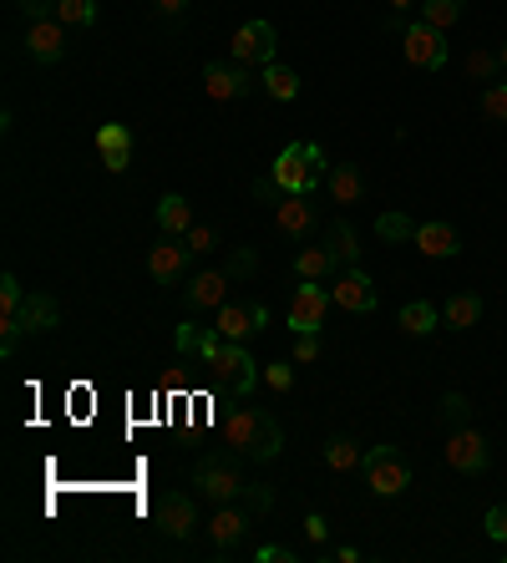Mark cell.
Returning a JSON list of instances; mask_svg holds the SVG:
<instances>
[{"label": "cell", "instance_id": "6da1fadb", "mask_svg": "<svg viewBox=\"0 0 507 563\" xmlns=\"http://www.w3.org/2000/svg\"><path fill=\"white\" fill-rule=\"evenodd\" d=\"M178 351L183 356H198L208 366L218 391H233V396H249L254 385L264 381L259 360L244 351V341H229V335H218V330H203V326H178Z\"/></svg>", "mask_w": 507, "mask_h": 563}, {"label": "cell", "instance_id": "7a4b0ae2", "mask_svg": "<svg viewBox=\"0 0 507 563\" xmlns=\"http://www.w3.org/2000/svg\"><path fill=\"white\" fill-rule=\"evenodd\" d=\"M224 437H229V446L249 462H275L279 452H285V431H279V421L264 412V406H239V412H229L224 416Z\"/></svg>", "mask_w": 507, "mask_h": 563}, {"label": "cell", "instance_id": "3957f363", "mask_svg": "<svg viewBox=\"0 0 507 563\" xmlns=\"http://www.w3.org/2000/svg\"><path fill=\"white\" fill-rule=\"evenodd\" d=\"M330 163H325V148L319 143H290V148L275 158V188L279 193H315L325 183Z\"/></svg>", "mask_w": 507, "mask_h": 563}, {"label": "cell", "instance_id": "277c9868", "mask_svg": "<svg viewBox=\"0 0 507 563\" xmlns=\"http://www.w3.org/2000/svg\"><path fill=\"white\" fill-rule=\"evenodd\" d=\"M239 452H208V457L198 462V473H193V488H198V498H208L214 507L224 503H239L249 492L244 473H239Z\"/></svg>", "mask_w": 507, "mask_h": 563}, {"label": "cell", "instance_id": "5b68a950", "mask_svg": "<svg viewBox=\"0 0 507 563\" xmlns=\"http://www.w3.org/2000/svg\"><path fill=\"white\" fill-rule=\"evenodd\" d=\"M361 473H365V488L376 492V498H401L411 488V467H406V457L396 446H371Z\"/></svg>", "mask_w": 507, "mask_h": 563}, {"label": "cell", "instance_id": "8992f818", "mask_svg": "<svg viewBox=\"0 0 507 563\" xmlns=\"http://www.w3.org/2000/svg\"><path fill=\"white\" fill-rule=\"evenodd\" d=\"M147 269L158 284H189V269H193V244L189 238H173L162 234V244L147 249Z\"/></svg>", "mask_w": 507, "mask_h": 563}, {"label": "cell", "instance_id": "52a82bcc", "mask_svg": "<svg viewBox=\"0 0 507 563\" xmlns=\"http://www.w3.org/2000/svg\"><path fill=\"white\" fill-rule=\"evenodd\" d=\"M330 299L340 305V310H350V315H371V310L381 305L376 280H371V274H365L361 265H350V269H340V274H335Z\"/></svg>", "mask_w": 507, "mask_h": 563}, {"label": "cell", "instance_id": "ba28073f", "mask_svg": "<svg viewBox=\"0 0 507 563\" xmlns=\"http://www.w3.org/2000/svg\"><path fill=\"white\" fill-rule=\"evenodd\" d=\"M325 310H330V290L319 280H304L290 299V330L294 335H319L325 326Z\"/></svg>", "mask_w": 507, "mask_h": 563}, {"label": "cell", "instance_id": "9c48e42d", "mask_svg": "<svg viewBox=\"0 0 507 563\" xmlns=\"http://www.w3.org/2000/svg\"><path fill=\"white\" fill-rule=\"evenodd\" d=\"M401 51L411 66H421V72H442V66H447V41H442V30L426 26V21L401 30Z\"/></svg>", "mask_w": 507, "mask_h": 563}, {"label": "cell", "instance_id": "30bf717a", "mask_svg": "<svg viewBox=\"0 0 507 563\" xmlns=\"http://www.w3.org/2000/svg\"><path fill=\"white\" fill-rule=\"evenodd\" d=\"M264 326H269V310L264 305H244V299H233V305H218L214 310V330L218 335H229V341H254V335H264Z\"/></svg>", "mask_w": 507, "mask_h": 563}, {"label": "cell", "instance_id": "8fae6325", "mask_svg": "<svg viewBox=\"0 0 507 563\" xmlns=\"http://www.w3.org/2000/svg\"><path fill=\"white\" fill-rule=\"evenodd\" d=\"M249 523H254V513H249L244 498H239V503H224L214 518H208V538H214V553H218V559H229V553L244 543Z\"/></svg>", "mask_w": 507, "mask_h": 563}, {"label": "cell", "instance_id": "7c38bea8", "mask_svg": "<svg viewBox=\"0 0 507 563\" xmlns=\"http://www.w3.org/2000/svg\"><path fill=\"white\" fill-rule=\"evenodd\" d=\"M275 21H249L233 30V61L239 66H269L275 61Z\"/></svg>", "mask_w": 507, "mask_h": 563}, {"label": "cell", "instance_id": "4fadbf2b", "mask_svg": "<svg viewBox=\"0 0 507 563\" xmlns=\"http://www.w3.org/2000/svg\"><path fill=\"white\" fill-rule=\"evenodd\" d=\"M275 229L285 238H310L319 229V208L310 204V193H285L275 204Z\"/></svg>", "mask_w": 507, "mask_h": 563}, {"label": "cell", "instance_id": "5bb4252c", "mask_svg": "<svg viewBox=\"0 0 507 563\" xmlns=\"http://www.w3.org/2000/svg\"><path fill=\"white\" fill-rule=\"evenodd\" d=\"M447 467H457V473L478 477L482 467H487V442H482L478 427H451L447 437Z\"/></svg>", "mask_w": 507, "mask_h": 563}, {"label": "cell", "instance_id": "9a60e30c", "mask_svg": "<svg viewBox=\"0 0 507 563\" xmlns=\"http://www.w3.org/2000/svg\"><path fill=\"white\" fill-rule=\"evenodd\" d=\"M183 305H189L193 315L229 305V269H203V274H193L189 290H183Z\"/></svg>", "mask_w": 507, "mask_h": 563}, {"label": "cell", "instance_id": "2e32d148", "mask_svg": "<svg viewBox=\"0 0 507 563\" xmlns=\"http://www.w3.org/2000/svg\"><path fill=\"white\" fill-rule=\"evenodd\" d=\"M26 51H31V61H41V66H57V61L67 57V26H61L57 15H46V21H31Z\"/></svg>", "mask_w": 507, "mask_h": 563}, {"label": "cell", "instance_id": "e0dca14e", "mask_svg": "<svg viewBox=\"0 0 507 563\" xmlns=\"http://www.w3.org/2000/svg\"><path fill=\"white\" fill-rule=\"evenodd\" d=\"M203 91L214 97V102H239V97H249V72L239 66V61H208L203 66Z\"/></svg>", "mask_w": 507, "mask_h": 563}, {"label": "cell", "instance_id": "ac0fdd59", "mask_svg": "<svg viewBox=\"0 0 507 563\" xmlns=\"http://www.w3.org/2000/svg\"><path fill=\"white\" fill-rule=\"evenodd\" d=\"M158 528L168 538H193V528H198V507H193L189 492H162L158 498Z\"/></svg>", "mask_w": 507, "mask_h": 563}, {"label": "cell", "instance_id": "d6986e66", "mask_svg": "<svg viewBox=\"0 0 507 563\" xmlns=\"http://www.w3.org/2000/svg\"><path fill=\"white\" fill-rule=\"evenodd\" d=\"M21 305H26V290H21V280H15L11 269L0 274V351L5 356H15V320H21Z\"/></svg>", "mask_w": 507, "mask_h": 563}, {"label": "cell", "instance_id": "ffe728a7", "mask_svg": "<svg viewBox=\"0 0 507 563\" xmlns=\"http://www.w3.org/2000/svg\"><path fill=\"white\" fill-rule=\"evenodd\" d=\"M61 326V310L51 295H26V305H21V320H15V341L21 335H46V330Z\"/></svg>", "mask_w": 507, "mask_h": 563}, {"label": "cell", "instance_id": "44dd1931", "mask_svg": "<svg viewBox=\"0 0 507 563\" xmlns=\"http://www.w3.org/2000/svg\"><path fill=\"white\" fill-rule=\"evenodd\" d=\"M97 152H101V163L112 168V173H128L132 168V133L122 127V122H101L97 127Z\"/></svg>", "mask_w": 507, "mask_h": 563}, {"label": "cell", "instance_id": "7402d4cb", "mask_svg": "<svg viewBox=\"0 0 507 563\" xmlns=\"http://www.w3.org/2000/svg\"><path fill=\"white\" fill-rule=\"evenodd\" d=\"M417 249L426 254V259H451V254L462 249V238H457V229L451 223H417Z\"/></svg>", "mask_w": 507, "mask_h": 563}, {"label": "cell", "instance_id": "603a6c76", "mask_svg": "<svg viewBox=\"0 0 507 563\" xmlns=\"http://www.w3.org/2000/svg\"><path fill=\"white\" fill-rule=\"evenodd\" d=\"M158 229L162 234H173V238H183L193 229V204L183 198V193H162L158 198Z\"/></svg>", "mask_w": 507, "mask_h": 563}, {"label": "cell", "instance_id": "cb8c5ba5", "mask_svg": "<svg viewBox=\"0 0 507 563\" xmlns=\"http://www.w3.org/2000/svg\"><path fill=\"white\" fill-rule=\"evenodd\" d=\"M294 274L300 280H330V274H340V265H335V254L325 249V244H310V249H300L294 254Z\"/></svg>", "mask_w": 507, "mask_h": 563}, {"label": "cell", "instance_id": "d4e9b609", "mask_svg": "<svg viewBox=\"0 0 507 563\" xmlns=\"http://www.w3.org/2000/svg\"><path fill=\"white\" fill-rule=\"evenodd\" d=\"M259 82H264V91H269L275 102H294V97H300V72L285 66V61H269V66L259 72Z\"/></svg>", "mask_w": 507, "mask_h": 563}, {"label": "cell", "instance_id": "484cf974", "mask_svg": "<svg viewBox=\"0 0 507 563\" xmlns=\"http://www.w3.org/2000/svg\"><path fill=\"white\" fill-rule=\"evenodd\" d=\"M325 188H330V198H335V204L346 208V204H361L365 183H361V173H355V168H350V163H335L330 173H325Z\"/></svg>", "mask_w": 507, "mask_h": 563}, {"label": "cell", "instance_id": "4316f807", "mask_svg": "<svg viewBox=\"0 0 507 563\" xmlns=\"http://www.w3.org/2000/svg\"><path fill=\"white\" fill-rule=\"evenodd\" d=\"M361 462H365V446L355 442V437H330V442H325V467H330V473H355Z\"/></svg>", "mask_w": 507, "mask_h": 563}, {"label": "cell", "instance_id": "83f0119b", "mask_svg": "<svg viewBox=\"0 0 507 563\" xmlns=\"http://www.w3.org/2000/svg\"><path fill=\"white\" fill-rule=\"evenodd\" d=\"M482 320V299L478 295H451L442 305V326L447 330H472Z\"/></svg>", "mask_w": 507, "mask_h": 563}, {"label": "cell", "instance_id": "f1b7e54d", "mask_svg": "<svg viewBox=\"0 0 507 563\" xmlns=\"http://www.w3.org/2000/svg\"><path fill=\"white\" fill-rule=\"evenodd\" d=\"M325 238H330L325 249L335 254V265H340V269L361 265V244H355V229H350L346 219H335V223H330V234H325Z\"/></svg>", "mask_w": 507, "mask_h": 563}, {"label": "cell", "instance_id": "f546056e", "mask_svg": "<svg viewBox=\"0 0 507 563\" xmlns=\"http://www.w3.org/2000/svg\"><path fill=\"white\" fill-rule=\"evenodd\" d=\"M462 11H467V0H421V21H426V26H436V30L457 26V21H462Z\"/></svg>", "mask_w": 507, "mask_h": 563}, {"label": "cell", "instance_id": "4dcf8cb0", "mask_svg": "<svg viewBox=\"0 0 507 563\" xmlns=\"http://www.w3.org/2000/svg\"><path fill=\"white\" fill-rule=\"evenodd\" d=\"M401 330L406 335H432L436 330V305L432 299H411V305L401 310Z\"/></svg>", "mask_w": 507, "mask_h": 563}, {"label": "cell", "instance_id": "1f68e13d", "mask_svg": "<svg viewBox=\"0 0 507 563\" xmlns=\"http://www.w3.org/2000/svg\"><path fill=\"white\" fill-rule=\"evenodd\" d=\"M61 26H92L97 21V0H57Z\"/></svg>", "mask_w": 507, "mask_h": 563}, {"label": "cell", "instance_id": "d6a6232c", "mask_svg": "<svg viewBox=\"0 0 507 563\" xmlns=\"http://www.w3.org/2000/svg\"><path fill=\"white\" fill-rule=\"evenodd\" d=\"M497 72H503V61H497V51H472V57H467V76H472V82H497Z\"/></svg>", "mask_w": 507, "mask_h": 563}, {"label": "cell", "instance_id": "836d02e7", "mask_svg": "<svg viewBox=\"0 0 507 563\" xmlns=\"http://www.w3.org/2000/svg\"><path fill=\"white\" fill-rule=\"evenodd\" d=\"M376 234H381V238H417V223L406 219V213H381V219H376Z\"/></svg>", "mask_w": 507, "mask_h": 563}, {"label": "cell", "instance_id": "e575fe53", "mask_svg": "<svg viewBox=\"0 0 507 563\" xmlns=\"http://www.w3.org/2000/svg\"><path fill=\"white\" fill-rule=\"evenodd\" d=\"M482 112L493 122H507V82H493V87L482 91Z\"/></svg>", "mask_w": 507, "mask_h": 563}, {"label": "cell", "instance_id": "d590c367", "mask_svg": "<svg viewBox=\"0 0 507 563\" xmlns=\"http://www.w3.org/2000/svg\"><path fill=\"white\" fill-rule=\"evenodd\" d=\"M193 244V254H208V249H218V229L214 223H193L189 234H183Z\"/></svg>", "mask_w": 507, "mask_h": 563}, {"label": "cell", "instance_id": "8d00e7d4", "mask_svg": "<svg viewBox=\"0 0 507 563\" xmlns=\"http://www.w3.org/2000/svg\"><path fill=\"white\" fill-rule=\"evenodd\" d=\"M264 385H269V391H290V385H294V360H290V366H285V360L264 366Z\"/></svg>", "mask_w": 507, "mask_h": 563}, {"label": "cell", "instance_id": "74e56055", "mask_svg": "<svg viewBox=\"0 0 507 563\" xmlns=\"http://www.w3.org/2000/svg\"><path fill=\"white\" fill-rule=\"evenodd\" d=\"M294 366H315L319 360V335H294Z\"/></svg>", "mask_w": 507, "mask_h": 563}, {"label": "cell", "instance_id": "f35d334b", "mask_svg": "<svg viewBox=\"0 0 507 563\" xmlns=\"http://www.w3.org/2000/svg\"><path fill=\"white\" fill-rule=\"evenodd\" d=\"M482 528H487V538H497V543H507V503L487 507V518H482Z\"/></svg>", "mask_w": 507, "mask_h": 563}, {"label": "cell", "instance_id": "ab89813d", "mask_svg": "<svg viewBox=\"0 0 507 563\" xmlns=\"http://www.w3.org/2000/svg\"><path fill=\"white\" fill-rule=\"evenodd\" d=\"M224 269H229V280H249V274L259 269V259H254V249H239V254H233V259H229V265H224Z\"/></svg>", "mask_w": 507, "mask_h": 563}, {"label": "cell", "instance_id": "60d3db41", "mask_svg": "<svg viewBox=\"0 0 507 563\" xmlns=\"http://www.w3.org/2000/svg\"><path fill=\"white\" fill-rule=\"evenodd\" d=\"M442 416H447L451 427H467V396L462 391H451V396L442 401Z\"/></svg>", "mask_w": 507, "mask_h": 563}, {"label": "cell", "instance_id": "b9f144b4", "mask_svg": "<svg viewBox=\"0 0 507 563\" xmlns=\"http://www.w3.org/2000/svg\"><path fill=\"white\" fill-rule=\"evenodd\" d=\"M254 559L259 563H294V549H285V543H264V549H254Z\"/></svg>", "mask_w": 507, "mask_h": 563}, {"label": "cell", "instance_id": "7bdbcfd3", "mask_svg": "<svg viewBox=\"0 0 507 563\" xmlns=\"http://www.w3.org/2000/svg\"><path fill=\"white\" fill-rule=\"evenodd\" d=\"M304 538H310V543H315V549H319V543L330 538V523L319 518V513H310V518H304Z\"/></svg>", "mask_w": 507, "mask_h": 563}, {"label": "cell", "instance_id": "ee69618b", "mask_svg": "<svg viewBox=\"0 0 507 563\" xmlns=\"http://www.w3.org/2000/svg\"><path fill=\"white\" fill-rule=\"evenodd\" d=\"M21 11H26L31 21H46V15H57V0H21Z\"/></svg>", "mask_w": 507, "mask_h": 563}, {"label": "cell", "instance_id": "f6af8a7d", "mask_svg": "<svg viewBox=\"0 0 507 563\" xmlns=\"http://www.w3.org/2000/svg\"><path fill=\"white\" fill-rule=\"evenodd\" d=\"M183 5H189V0H153V11H158L162 21H178V15H183Z\"/></svg>", "mask_w": 507, "mask_h": 563}, {"label": "cell", "instance_id": "bcb514c9", "mask_svg": "<svg viewBox=\"0 0 507 563\" xmlns=\"http://www.w3.org/2000/svg\"><path fill=\"white\" fill-rule=\"evenodd\" d=\"M391 5H396V15H401V11H406V5H417V0H391Z\"/></svg>", "mask_w": 507, "mask_h": 563}, {"label": "cell", "instance_id": "7dc6e473", "mask_svg": "<svg viewBox=\"0 0 507 563\" xmlns=\"http://www.w3.org/2000/svg\"><path fill=\"white\" fill-rule=\"evenodd\" d=\"M497 61H503V72H507V41H503V51H497Z\"/></svg>", "mask_w": 507, "mask_h": 563}, {"label": "cell", "instance_id": "c3c4849f", "mask_svg": "<svg viewBox=\"0 0 507 563\" xmlns=\"http://www.w3.org/2000/svg\"><path fill=\"white\" fill-rule=\"evenodd\" d=\"M503 559H507V543H503Z\"/></svg>", "mask_w": 507, "mask_h": 563}]
</instances>
